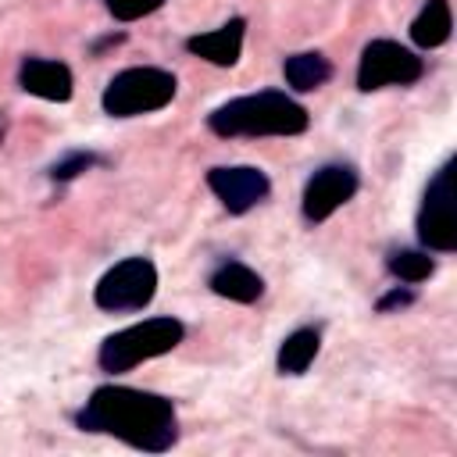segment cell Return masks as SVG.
Returning a JSON list of instances; mask_svg holds the SVG:
<instances>
[{
  "mask_svg": "<svg viewBox=\"0 0 457 457\" xmlns=\"http://www.w3.org/2000/svg\"><path fill=\"white\" fill-rule=\"evenodd\" d=\"M82 432L114 436L143 453H164L179 443V414L175 403L150 389L132 386H100L89 393L82 411L75 414Z\"/></svg>",
  "mask_w": 457,
  "mask_h": 457,
  "instance_id": "obj_1",
  "label": "cell"
},
{
  "mask_svg": "<svg viewBox=\"0 0 457 457\" xmlns=\"http://www.w3.org/2000/svg\"><path fill=\"white\" fill-rule=\"evenodd\" d=\"M311 114L282 89H261L236 96L207 114V129L221 139L232 136H300L307 132Z\"/></svg>",
  "mask_w": 457,
  "mask_h": 457,
  "instance_id": "obj_2",
  "label": "cell"
},
{
  "mask_svg": "<svg viewBox=\"0 0 457 457\" xmlns=\"http://www.w3.org/2000/svg\"><path fill=\"white\" fill-rule=\"evenodd\" d=\"M186 339V325L171 314H157V318H146V321H136L121 332H111L104 343H100V368L118 375V371H132L136 364L143 361H154L161 353H171L179 343Z\"/></svg>",
  "mask_w": 457,
  "mask_h": 457,
  "instance_id": "obj_3",
  "label": "cell"
},
{
  "mask_svg": "<svg viewBox=\"0 0 457 457\" xmlns=\"http://www.w3.org/2000/svg\"><path fill=\"white\" fill-rule=\"evenodd\" d=\"M175 75L164 71V68H150V64H139V68H125L118 71L107 86H104V111L111 118H136V114H150V111H161L175 100Z\"/></svg>",
  "mask_w": 457,
  "mask_h": 457,
  "instance_id": "obj_4",
  "label": "cell"
},
{
  "mask_svg": "<svg viewBox=\"0 0 457 457\" xmlns=\"http://www.w3.org/2000/svg\"><path fill=\"white\" fill-rule=\"evenodd\" d=\"M157 293V264L150 257H125L107 268L93 289V303L107 314L143 311Z\"/></svg>",
  "mask_w": 457,
  "mask_h": 457,
  "instance_id": "obj_5",
  "label": "cell"
},
{
  "mask_svg": "<svg viewBox=\"0 0 457 457\" xmlns=\"http://www.w3.org/2000/svg\"><path fill=\"white\" fill-rule=\"evenodd\" d=\"M453 168L457 161L450 157L428 182L421 211H418V239L425 250L450 253L457 250V189H453Z\"/></svg>",
  "mask_w": 457,
  "mask_h": 457,
  "instance_id": "obj_6",
  "label": "cell"
},
{
  "mask_svg": "<svg viewBox=\"0 0 457 457\" xmlns=\"http://www.w3.org/2000/svg\"><path fill=\"white\" fill-rule=\"evenodd\" d=\"M425 75V61L396 43V39H371L361 50V64H357V89L371 93V89H386V86H414Z\"/></svg>",
  "mask_w": 457,
  "mask_h": 457,
  "instance_id": "obj_7",
  "label": "cell"
},
{
  "mask_svg": "<svg viewBox=\"0 0 457 457\" xmlns=\"http://www.w3.org/2000/svg\"><path fill=\"white\" fill-rule=\"evenodd\" d=\"M357 186H361V179H357L353 164H321L303 186V200H300L303 218L314 225L328 221L346 200H353Z\"/></svg>",
  "mask_w": 457,
  "mask_h": 457,
  "instance_id": "obj_8",
  "label": "cell"
},
{
  "mask_svg": "<svg viewBox=\"0 0 457 457\" xmlns=\"http://www.w3.org/2000/svg\"><path fill=\"white\" fill-rule=\"evenodd\" d=\"M207 186L228 214H246L271 193L268 175L253 164H218L207 171Z\"/></svg>",
  "mask_w": 457,
  "mask_h": 457,
  "instance_id": "obj_9",
  "label": "cell"
},
{
  "mask_svg": "<svg viewBox=\"0 0 457 457\" xmlns=\"http://www.w3.org/2000/svg\"><path fill=\"white\" fill-rule=\"evenodd\" d=\"M18 86L29 96H39V100H50V104H68L71 93H75L71 68L61 64V61H50V57H25L21 68H18Z\"/></svg>",
  "mask_w": 457,
  "mask_h": 457,
  "instance_id": "obj_10",
  "label": "cell"
},
{
  "mask_svg": "<svg viewBox=\"0 0 457 457\" xmlns=\"http://www.w3.org/2000/svg\"><path fill=\"white\" fill-rule=\"evenodd\" d=\"M243 39H246V21L243 18H228L225 25L211 29V32H196L186 39V50L193 57H204L218 68H232L243 54Z\"/></svg>",
  "mask_w": 457,
  "mask_h": 457,
  "instance_id": "obj_11",
  "label": "cell"
},
{
  "mask_svg": "<svg viewBox=\"0 0 457 457\" xmlns=\"http://www.w3.org/2000/svg\"><path fill=\"white\" fill-rule=\"evenodd\" d=\"M207 286H211L214 296L232 300V303H253V300H261V293H264V278H261L253 268H246L243 261H221V264L211 271Z\"/></svg>",
  "mask_w": 457,
  "mask_h": 457,
  "instance_id": "obj_12",
  "label": "cell"
},
{
  "mask_svg": "<svg viewBox=\"0 0 457 457\" xmlns=\"http://www.w3.org/2000/svg\"><path fill=\"white\" fill-rule=\"evenodd\" d=\"M453 32V14H450V0H425V7L418 11V18L411 21V39L421 50H436L450 39Z\"/></svg>",
  "mask_w": 457,
  "mask_h": 457,
  "instance_id": "obj_13",
  "label": "cell"
},
{
  "mask_svg": "<svg viewBox=\"0 0 457 457\" xmlns=\"http://www.w3.org/2000/svg\"><path fill=\"white\" fill-rule=\"evenodd\" d=\"M282 75L296 93H311L318 86H325L332 79V61L318 50H303V54H289L282 61Z\"/></svg>",
  "mask_w": 457,
  "mask_h": 457,
  "instance_id": "obj_14",
  "label": "cell"
},
{
  "mask_svg": "<svg viewBox=\"0 0 457 457\" xmlns=\"http://www.w3.org/2000/svg\"><path fill=\"white\" fill-rule=\"evenodd\" d=\"M318 350H321V332L318 328H296L282 339L275 364L282 375H303L311 368V361L318 357Z\"/></svg>",
  "mask_w": 457,
  "mask_h": 457,
  "instance_id": "obj_15",
  "label": "cell"
},
{
  "mask_svg": "<svg viewBox=\"0 0 457 457\" xmlns=\"http://www.w3.org/2000/svg\"><path fill=\"white\" fill-rule=\"evenodd\" d=\"M386 268H389L400 282L418 286V282H425V278L436 271V261L428 257V250H396V253H389Z\"/></svg>",
  "mask_w": 457,
  "mask_h": 457,
  "instance_id": "obj_16",
  "label": "cell"
},
{
  "mask_svg": "<svg viewBox=\"0 0 457 457\" xmlns=\"http://www.w3.org/2000/svg\"><path fill=\"white\" fill-rule=\"evenodd\" d=\"M93 164H100L96 154H89V150H71L68 157H61V161L50 168V179H54V182H71V179H79L82 171H89Z\"/></svg>",
  "mask_w": 457,
  "mask_h": 457,
  "instance_id": "obj_17",
  "label": "cell"
},
{
  "mask_svg": "<svg viewBox=\"0 0 457 457\" xmlns=\"http://www.w3.org/2000/svg\"><path fill=\"white\" fill-rule=\"evenodd\" d=\"M104 7H107L118 21H136V18H146V14L161 11L164 0H104Z\"/></svg>",
  "mask_w": 457,
  "mask_h": 457,
  "instance_id": "obj_18",
  "label": "cell"
},
{
  "mask_svg": "<svg viewBox=\"0 0 457 457\" xmlns=\"http://www.w3.org/2000/svg\"><path fill=\"white\" fill-rule=\"evenodd\" d=\"M414 286H396V289H389L386 296H378V303H375V311L378 314H389V311H403V307H411L414 303Z\"/></svg>",
  "mask_w": 457,
  "mask_h": 457,
  "instance_id": "obj_19",
  "label": "cell"
}]
</instances>
